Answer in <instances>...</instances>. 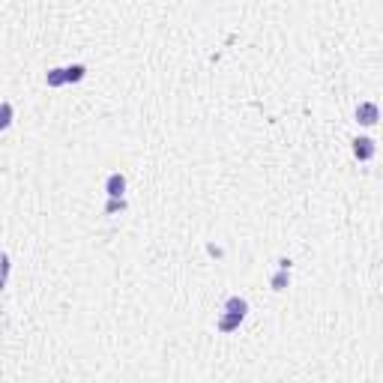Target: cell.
Masks as SVG:
<instances>
[{"label": "cell", "instance_id": "obj_1", "mask_svg": "<svg viewBox=\"0 0 383 383\" xmlns=\"http://www.w3.org/2000/svg\"><path fill=\"white\" fill-rule=\"evenodd\" d=\"M356 120L365 123V126L377 123V105H374V102H362V105L356 108Z\"/></svg>", "mask_w": 383, "mask_h": 383}, {"label": "cell", "instance_id": "obj_2", "mask_svg": "<svg viewBox=\"0 0 383 383\" xmlns=\"http://www.w3.org/2000/svg\"><path fill=\"white\" fill-rule=\"evenodd\" d=\"M354 153H356V159H371V156H374V144L368 141V138H359L356 147H354Z\"/></svg>", "mask_w": 383, "mask_h": 383}, {"label": "cell", "instance_id": "obj_3", "mask_svg": "<svg viewBox=\"0 0 383 383\" xmlns=\"http://www.w3.org/2000/svg\"><path fill=\"white\" fill-rule=\"evenodd\" d=\"M123 189H126V180L120 177V174H111V177H108V195H111V198H120Z\"/></svg>", "mask_w": 383, "mask_h": 383}, {"label": "cell", "instance_id": "obj_4", "mask_svg": "<svg viewBox=\"0 0 383 383\" xmlns=\"http://www.w3.org/2000/svg\"><path fill=\"white\" fill-rule=\"evenodd\" d=\"M81 72H84L81 66H75V69H66V78H69V81H72V78L78 81V78H81Z\"/></svg>", "mask_w": 383, "mask_h": 383}]
</instances>
